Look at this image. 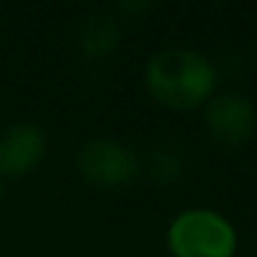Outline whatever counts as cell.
<instances>
[{
  "mask_svg": "<svg viewBox=\"0 0 257 257\" xmlns=\"http://www.w3.org/2000/svg\"><path fill=\"white\" fill-rule=\"evenodd\" d=\"M149 96L172 111L204 106L217 91V66L199 51L167 48L149 58L144 71Z\"/></svg>",
  "mask_w": 257,
  "mask_h": 257,
  "instance_id": "1",
  "label": "cell"
},
{
  "mask_svg": "<svg viewBox=\"0 0 257 257\" xmlns=\"http://www.w3.org/2000/svg\"><path fill=\"white\" fill-rule=\"evenodd\" d=\"M234 224L207 207L179 212L167 229V247L172 257H234L237 254Z\"/></svg>",
  "mask_w": 257,
  "mask_h": 257,
  "instance_id": "2",
  "label": "cell"
},
{
  "mask_svg": "<svg viewBox=\"0 0 257 257\" xmlns=\"http://www.w3.org/2000/svg\"><path fill=\"white\" fill-rule=\"evenodd\" d=\"M76 167L81 177L101 189L128 187L139 177V159L126 144L116 139H91L81 147Z\"/></svg>",
  "mask_w": 257,
  "mask_h": 257,
  "instance_id": "3",
  "label": "cell"
},
{
  "mask_svg": "<svg viewBox=\"0 0 257 257\" xmlns=\"http://www.w3.org/2000/svg\"><path fill=\"white\" fill-rule=\"evenodd\" d=\"M204 126L217 144L239 147L257 128L254 103L244 93H237V91L214 93L204 103Z\"/></svg>",
  "mask_w": 257,
  "mask_h": 257,
  "instance_id": "4",
  "label": "cell"
},
{
  "mask_svg": "<svg viewBox=\"0 0 257 257\" xmlns=\"http://www.w3.org/2000/svg\"><path fill=\"white\" fill-rule=\"evenodd\" d=\"M46 157V134L36 123H13L0 137V174L23 177Z\"/></svg>",
  "mask_w": 257,
  "mask_h": 257,
  "instance_id": "5",
  "label": "cell"
},
{
  "mask_svg": "<svg viewBox=\"0 0 257 257\" xmlns=\"http://www.w3.org/2000/svg\"><path fill=\"white\" fill-rule=\"evenodd\" d=\"M78 46L86 56L101 58L118 46V23L106 13H93L78 26Z\"/></svg>",
  "mask_w": 257,
  "mask_h": 257,
  "instance_id": "6",
  "label": "cell"
},
{
  "mask_svg": "<svg viewBox=\"0 0 257 257\" xmlns=\"http://www.w3.org/2000/svg\"><path fill=\"white\" fill-rule=\"evenodd\" d=\"M179 172H182V157L172 149L159 152V157L154 162V177L162 179V182H172Z\"/></svg>",
  "mask_w": 257,
  "mask_h": 257,
  "instance_id": "7",
  "label": "cell"
},
{
  "mask_svg": "<svg viewBox=\"0 0 257 257\" xmlns=\"http://www.w3.org/2000/svg\"><path fill=\"white\" fill-rule=\"evenodd\" d=\"M0 199H3V179H0Z\"/></svg>",
  "mask_w": 257,
  "mask_h": 257,
  "instance_id": "8",
  "label": "cell"
}]
</instances>
